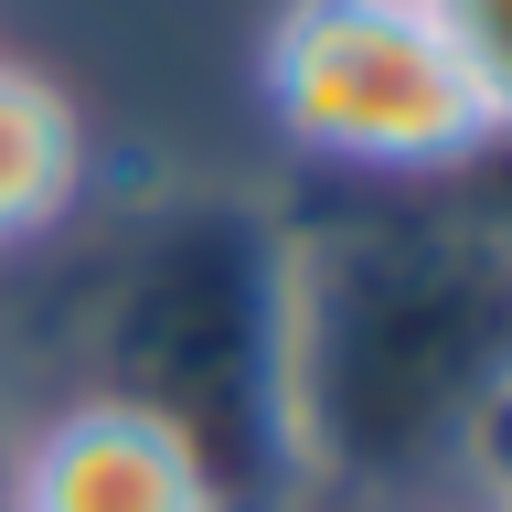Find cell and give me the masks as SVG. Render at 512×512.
<instances>
[{
	"label": "cell",
	"instance_id": "277c9868",
	"mask_svg": "<svg viewBox=\"0 0 512 512\" xmlns=\"http://www.w3.org/2000/svg\"><path fill=\"white\" fill-rule=\"evenodd\" d=\"M438 22H448V43H459V64H470L491 128L512 139V0H438Z\"/></svg>",
	"mask_w": 512,
	"mask_h": 512
},
{
	"label": "cell",
	"instance_id": "8992f818",
	"mask_svg": "<svg viewBox=\"0 0 512 512\" xmlns=\"http://www.w3.org/2000/svg\"><path fill=\"white\" fill-rule=\"evenodd\" d=\"M0 512H11V416H0Z\"/></svg>",
	"mask_w": 512,
	"mask_h": 512
},
{
	"label": "cell",
	"instance_id": "5b68a950",
	"mask_svg": "<svg viewBox=\"0 0 512 512\" xmlns=\"http://www.w3.org/2000/svg\"><path fill=\"white\" fill-rule=\"evenodd\" d=\"M459 480H470V512H512V384L470 416V438H459Z\"/></svg>",
	"mask_w": 512,
	"mask_h": 512
},
{
	"label": "cell",
	"instance_id": "3957f363",
	"mask_svg": "<svg viewBox=\"0 0 512 512\" xmlns=\"http://www.w3.org/2000/svg\"><path fill=\"white\" fill-rule=\"evenodd\" d=\"M86 203V118L43 64L0 54V256L43 246Z\"/></svg>",
	"mask_w": 512,
	"mask_h": 512
},
{
	"label": "cell",
	"instance_id": "6da1fadb",
	"mask_svg": "<svg viewBox=\"0 0 512 512\" xmlns=\"http://www.w3.org/2000/svg\"><path fill=\"white\" fill-rule=\"evenodd\" d=\"M256 96L299 160L352 182H427L502 139L438 0H278Z\"/></svg>",
	"mask_w": 512,
	"mask_h": 512
},
{
	"label": "cell",
	"instance_id": "7a4b0ae2",
	"mask_svg": "<svg viewBox=\"0 0 512 512\" xmlns=\"http://www.w3.org/2000/svg\"><path fill=\"white\" fill-rule=\"evenodd\" d=\"M11 512H246L182 416L118 384H75L11 427Z\"/></svg>",
	"mask_w": 512,
	"mask_h": 512
}]
</instances>
